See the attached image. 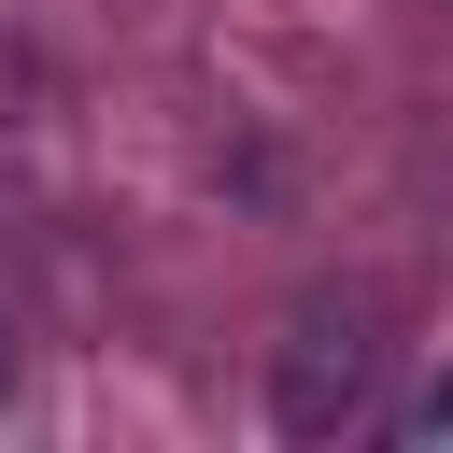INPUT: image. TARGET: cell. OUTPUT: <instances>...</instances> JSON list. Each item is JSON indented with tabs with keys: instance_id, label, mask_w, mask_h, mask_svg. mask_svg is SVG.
I'll use <instances>...</instances> for the list:
<instances>
[{
	"instance_id": "1",
	"label": "cell",
	"mask_w": 453,
	"mask_h": 453,
	"mask_svg": "<svg viewBox=\"0 0 453 453\" xmlns=\"http://www.w3.org/2000/svg\"><path fill=\"white\" fill-rule=\"evenodd\" d=\"M368 368H382L368 311H297V340H283V425H297V439L354 425V411H368Z\"/></svg>"
},
{
	"instance_id": "2",
	"label": "cell",
	"mask_w": 453,
	"mask_h": 453,
	"mask_svg": "<svg viewBox=\"0 0 453 453\" xmlns=\"http://www.w3.org/2000/svg\"><path fill=\"white\" fill-rule=\"evenodd\" d=\"M411 439H453V382H439V396H425V411H411Z\"/></svg>"
},
{
	"instance_id": "3",
	"label": "cell",
	"mask_w": 453,
	"mask_h": 453,
	"mask_svg": "<svg viewBox=\"0 0 453 453\" xmlns=\"http://www.w3.org/2000/svg\"><path fill=\"white\" fill-rule=\"evenodd\" d=\"M0 382H14V354H0Z\"/></svg>"
}]
</instances>
